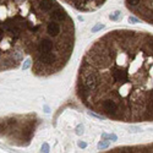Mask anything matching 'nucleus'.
<instances>
[{"label":"nucleus","mask_w":153,"mask_h":153,"mask_svg":"<svg viewBox=\"0 0 153 153\" xmlns=\"http://www.w3.org/2000/svg\"><path fill=\"white\" fill-rule=\"evenodd\" d=\"M74 47V20L56 0H0V71L29 61L36 76H52Z\"/></svg>","instance_id":"f03ea898"},{"label":"nucleus","mask_w":153,"mask_h":153,"mask_svg":"<svg viewBox=\"0 0 153 153\" xmlns=\"http://www.w3.org/2000/svg\"><path fill=\"white\" fill-rule=\"evenodd\" d=\"M125 4L134 15L152 25V0H125Z\"/></svg>","instance_id":"20e7f679"},{"label":"nucleus","mask_w":153,"mask_h":153,"mask_svg":"<svg viewBox=\"0 0 153 153\" xmlns=\"http://www.w3.org/2000/svg\"><path fill=\"white\" fill-rule=\"evenodd\" d=\"M104 26L103 25H102V23H99V25H97L93 29H92V32H97V31H99V29H102V28H103Z\"/></svg>","instance_id":"6e6552de"},{"label":"nucleus","mask_w":153,"mask_h":153,"mask_svg":"<svg viewBox=\"0 0 153 153\" xmlns=\"http://www.w3.org/2000/svg\"><path fill=\"white\" fill-rule=\"evenodd\" d=\"M37 122L36 115L32 114L0 119V137H5L11 143L25 146L32 138Z\"/></svg>","instance_id":"7ed1b4c3"},{"label":"nucleus","mask_w":153,"mask_h":153,"mask_svg":"<svg viewBox=\"0 0 153 153\" xmlns=\"http://www.w3.org/2000/svg\"><path fill=\"white\" fill-rule=\"evenodd\" d=\"M61 1H64L65 4L78 10V11L88 12L102 7L107 0H61Z\"/></svg>","instance_id":"39448f33"},{"label":"nucleus","mask_w":153,"mask_h":153,"mask_svg":"<svg viewBox=\"0 0 153 153\" xmlns=\"http://www.w3.org/2000/svg\"><path fill=\"white\" fill-rule=\"evenodd\" d=\"M129 21H130V22H132V23H136V22H138V20H136L135 17H130V18H129Z\"/></svg>","instance_id":"1a4fd4ad"},{"label":"nucleus","mask_w":153,"mask_h":153,"mask_svg":"<svg viewBox=\"0 0 153 153\" xmlns=\"http://www.w3.org/2000/svg\"><path fill=\"white\" fill-rule=\"evenodd\" d=\"M120 16H121V14H120L119 11H116V12H114V14L110 15V18H111V20H118Z\"/></svg>","instance_id":"423d86ee"},{"label":"nucleus","mask_w":153,"mask_h":153,"mask_svg":"<svg viewBox=\"0 0 153 153\" xmlns=\"http://www.w3.org/2000/svg\"><path fill=\"white\" fill-rule=\"evenodd\" d=\"M153 39L148 32L114 29L82 58L76 93L94 113L124 122L153 119Z\"/></svg>","instance_id":"f257e3e1"},{"label":"nucleus","mask_w":153,"mask_h":153,"mask_svg":"<svg viewBox=\"0 0 153 153\" xmlns=\"http://www.w3.org/2000/svg\"><path fill=\"white\" fill-rule=\"evenodd\" d=\"M109 146V142L105 141V142H100V143L98 145V148H107Z\"/></svg>","instance_id":"0eeeda50"}]
</instances>
